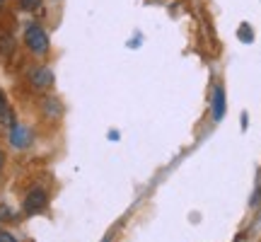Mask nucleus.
<instances>
[{"label": "nucleus", "mask_w": 261, "mask_h": 242, "mask_svg": "<svg viewBox=\"0 0 261 242\" xmlns=\"http://www.w3.org/2000/svg\"><path fill=\"white\" fill-rule=\"evenodd\" d=\"M24 44H27V49L34 56H44L48 51L46 29L41 27V25H37V22H29L27 27H24Z\"/></svg>", "instance_id": "1"}, {"label": "nucleus", "mask_w": 261, "mask_h": 242, "mask_svg": "<svg viewBox=\"0 0 261 242\" xmlns=\"http://www.w3.org/2000/svg\"><path fill=\"white\" fill-rule=\"evenodd\" d=\"M48 204V196L44 189H39V186H34V189H29V194L24 196V213L34 215V213H41L44 208H46Z\"/></svg>", "instance_id": "2"}, {"label": "nucleus", "mask_w": 261, "mask_h": 242, "mask_svg": "<svg viewBox=\"0 0 261 242\" xmlns=\"http://www.w3.org/2000/svg\"><path fill=\"white\" fill-rule=\"evenodd\" d=\"M27 78H29V83L34 85L37 90H46V87H51L54 85V70L51 68H46V65H37V68H32L27 73Z\"/></svg>", "instance_id": "3"}, {"label": "nucleus", "mask_w": 261, "mask_h": 242, "mask_svg": "<svg viewBox=\"0 0 261 242\" xmlns=\"http://www.w3.org/2000/svg\"><path fill=\"white\" fill-rule=\"evenodd\" d=\"M10 143H12V148H27L29 143H32V131L24 129V126H17V124H12L10 126Z\"/></svg>", "instance_id": "4"}, {"label": "nucleus", "mask_w": 261, "mask_h": 242, "mask_svg": "<svg viewBox=\"0 0 261 242\" xmlns=\"http://www.w3.org/2000/svg\"><path fill=\"white\" fill-rule=\"evenodd\" d=\"M225 109H227V102H225V90L218 85V87L213 90V119L223 121Z\"/></svg>", "instance_id": "5"}, {"label": "nucleus", "mask_w": 261, "mask_h": 242, "mask_svg": "<svg viewBox=\"0 0 261 242\" xmlns=\"http://www.w3.org/2000/svg\"><path fill=\"white\" fill-rule=\"evenodd\" d=\"M44 112H46V116H54V119H56V116H61V114H63V107H61V102H58V100L46 97V100H44Z\"/></svg>", "instance_id": "6"}, {"label": "nucleus", "mask_w": 261, "mask_h": 242, "mask_svg": "<svg viewBox=\"0 0 261 242\" xmlns=\"http://www.w3.org/2000/svg\"><path fill=\"white\" fill-rule=\"evenodd\" d=\"M12 49H15V39H12V34L3 32V34H0V56H3V54H10Z\"/></svg>", "instance_id": "7"}, {"label": "nucleus", "mask_w": 261, "mask_h": 242, "mask_svg": "<svg viewBox=\"0 0 261 242\" xmlns=\"http://www.w3.org/2000/svg\"><path fill=\"white\" fill-rule=\"evenodd\" d=\"M0 119L8 121L10 126L15 124V121H12V116H10V107H8V100H5V92H3V90H0Z\"/></svg>", "instance_id": "8"}, {"label": "nucleus", "mask_w": 261, "mask_h": 242, "mask_svg": "<svg viewBox=\"0 0 261 242\" xmlns=\"http://www.w3.org/2000/svg\"><path fill=\"white\" fill-rule=\"evenodd\" d=\"M240 39H242L244 44H252L254 41V32L249 25H242V27H240Z\"/></svg>", "instance_id": "9"}, {"label": "nucleus", "mask_w": 261, "mask_h": 242, "mask_svg": "<svg viewBox=\"0 0 261 242\" xmlns=\"http://www.w3.org/2000/svg\"><path fill=\"white\" fill-rule=\"evenodd\" d=\"M19 8L27 10V12H34V10L41 8V0H19Z\"/></svg>", "instance_id": "10"}, {"label": "nucleus", "mask_w": 261, "mask_h": 242, "mask_svg": "<svg viewBox=\"0 0 261 242\" xmlns=\"http://www.w3.org/2000/svg\"><path fill=\"white\" fill-rule=\"evenodd\" d=\"M15 218V213H12V208L5 204H0V223H5V221H12Z\"/></svg>", "instance_id": "11"}, {"label": "nucleus", "mask_w": 261, "mask_h": 242, "mask_svg": "<svg viewBox=\"0 0 261 242\" xmlns=\"http://www.w3.org/2000/svg\"><path fill=\"white\" fill-rule=\"evenodd\" d=\"M0 242H17V240H15V237H12L10 233H5V230H0Z\"/></svg>", "instance_id": "12"}, {"label": "nucleus", "mask_w": 261, "mask_h": 242, "mask_svg": "<svg viewBox=\"0 0 261 242\" xmlns=\"http://www.w3.org/2000/svg\"><path fill=\"white\" fill-rule=\"evenodd\" d=\"M3 165H5V155H3V150H0V170H3Z\"/></svg>", "instance_id": "13"}, {"label": "nucleus", "mask_w": 261, "mask_h": 242, "mask_svg": "<svg viewBox=\"0 0 261 242\" xmlns=\"http://www.w3.org/2000/svg\"><path fill=\"white\" fill-rule=\"evenodd\" d=\"M3 5H5V0H0V10H3Z\"/></svg>", "instance_id": "14"}, {"label": "nucleus", "mask_w": 261, "mask_h": 242, "mask_svg": "<svg viewBox=\"0 0 261 242\" xmlns=\"http://www.w3.org/2000/svg\"><path fill=\"white\" fill-rule=\"evenodd\" d=\"M102 242H109V237H104V240H102Z\"/></svg>", "instance_id": "15"}]
</instances>
